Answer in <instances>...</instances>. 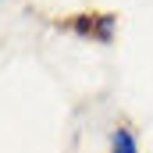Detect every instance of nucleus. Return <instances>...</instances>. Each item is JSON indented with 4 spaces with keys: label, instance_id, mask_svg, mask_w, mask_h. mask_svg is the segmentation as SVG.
<instances>
[{
    "label": "nucleus",
    "instance_id": "nucleus-1",
    "mask_svg": "<svg viewBox=\"0 0 153 153\" xmlns=\"http://www.w3.org/2000/svg\"><path fill=\"white\" fill-rule=\"evenodd\" d=\"M111 153H139L135 135H132L128 128H114V135H111Z\"/></svg>",
    "mask_w": 153,
    "mask_h": 153
}]
</instances>
